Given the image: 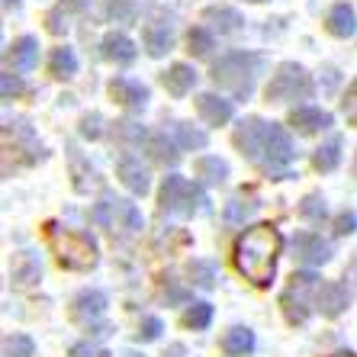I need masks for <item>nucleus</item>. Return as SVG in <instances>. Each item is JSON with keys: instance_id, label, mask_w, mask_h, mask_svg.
Returning a JSON list of instances; mask_svg holds the SVG:
<instances>
[{"instance_id": "f257e3e1", "label": "nucleus", "mask_w": 357, "mask_h": 357, "mask_svg": "<svg viewBox=\"0 0 357 357\" xmlns=\"http://www.w3.org/2000/svg\"><path fill=\"white\" fill-rule=\"evenodd\" d=\"M277 255H280V232L274 225H255L235 241V267L255 287H267L274 280Z\"/></svg>"}, {"instance_id": "f03ea898", "label": "nucleus", "mask_w": 357, "mask_h": 357, "mask_svg": "<svg viewBox=\"0 0 357 357\" xmlns=\"http://www.w3.org/2000/svg\"><path fill=\"white\" fill-rule=\"evenodd\" d=\"M255 71H258V59L248 52H229L213 65V81L225 91H232L235 97H248L255 87Z\"/></svg>"}, {"instance_id": "7ed1b4c3", "label": "nucleus", "mask_w": 357, "mask_h": 357, "mask_svg": "<svg viewBox=\"0 0 357 357\" xmlns=\"http://www.w3.org/2000/svg\"><path fill=\"white\" fill-rule=\"evenodd\" d=\"M319 277L312 271H303V274H293L290 287L283 290L280 296V306H283V316L290 325H303L309 316H312V309H316V296H319Z\"/></svg>"}, {"instance_id": "20e7f679", "label": "nucleus", "mask_w": 357, "mask_h": 357, "mask_svg": "<svg viewBox=\"0 0 357 357\" xmlns=\"http://www.w3.org/2000/svg\"><path fill=\"white\" fill-rule=\"evenodd\" d=\"M52 245L59 251V261L71 271H91L97 264V241L84 232H71V229H55L52 232Z\"/></svg>"}, {"instance_id": "39448f33", "label": "nucleus", "mask_w": 357, "mask_h": 357, "mask_svg": "<svg viewBox=\"0 0 357 357\" xmlns=\"http://www.w3.org/2000/svg\"><path fill=\"white\" fill-rule=\"evenodd\" d=\"M158 203L165 213H174V216H193L197 209H203V193L193 187L190 181H183L181 174H171L165 177L161 183V193H158Z\"/></svg>"}, {"instance_id": "423d86ee", "label": "nucleus", "mask_w": 357, "mask_h": 357, "mask_svg": "<svg viewBox=\"0 0 357 357\" xmlns=\"http://www.w3.org/2000/svg\"><path fill=\"white\" fill-rule=\"evenodd\" d=\"M93 222L109 229V232H126L132 235L142 229V213L135 209V203L129 199H113V197H103L93 206Z\"/></svg>"}, {"instance_id": "0eeeda50", "label": "nucleus", "mask_w": 357, "mask_h": 357, "mask_svg": "<svg viewBox=\"0 0 357 357\" xmlns=\"http://www.w3.org/2000/svg\"><path fill=\"white\" fill-rule=\"evenodd\" d=\"M312 93V84H309L306 71L299 65H280L277 75L267 84V97L271 100H306Z\"/></svg>"}, {"instance_id": "6e6552de", "label": "nucleus", "mask_w": 357, "mask_h": 357, "mask_svg": "<svg viewBox=\"0 0 357 357\" xmlns=\"http://www.w3.org/2000/svg\"><path fill=\"white\" fill-rule=\"evenodd\" d=\"M293 258L303 261L306 267H319L332 261V245L316 232H299L293 238Z\"/></svg>"}, {"instance_id": "1a4fd4ad", "label": "nucleus", "mask_w": 357, "mask_h": 357, "mask_svg": "<svg viewBox=\"0 0 357 357\" xmlns=\"http://www.w3.org/2000/svg\"><path fill=\"white\" fill-rule=\"evenodd\" d=\"M264 142H267V123L261 119H245L235 132V145L248 161H264Z\"/></svg>"}, {"instance_id": "9d476101", "label": "nucleus", "mask_w": 357, "mask_h": 357, "mask_svg": "<svg viewBox=\"0 0 357 357\" xmlns=\"http://www.w3.org/2000/svg\"><path fill=\"white\" fill-rule=\"evenodd\" d=\"M293 161V142L290 135L283 132L280 126L267 123V142H264V165L271 167V171H277V167L290 165Z\"/></svg>"}, {"instance_id": "9b49d317", "label": "nucleus", "mask_w": 357, "mask_h": 357, "mask_svg": "<svg viewBox=\"0 0 357 357\" xmlns=\"http://www.w3.org/2000/svg\"><path fill=\"white\" fill-rule=\"evenodd\" d=\"M116 174H119V181H123L132 193H149L151 174H149V167L142 165V158H135V155H126V158H119Z\"/></svg>"}, {"instance_id": "f8f14e48", "label": "nucleus", "mask_w": 357, "mask_h": 357, "mask_svg": "<svg viewBox=\"0 0 357 357\" xmlns=\"http://www.w3.org/2000/svg\"><path fill=\"white\" fill-rule=\"evenodd\" d=\"M316 309L328 319L341 316V312L348 309V290H344L341 283H322V287H319V296H316Z\"/></svg>"}, {"instance_id": "ddd939ff", "label": "nucleus", "mask_w": 357, "mask_h": 357, "mask_svg": "<svg viewBox=\"0 0 357 357\" xmlns=\"http://www.w3.org/2000/svg\"><path fill=\"white\" fill-rule=\"evenodd\" d=\"M107 312V296L100 290H81L75 296V319L77 322H97L100 316Z\"/></svg>"}, {"instance_id": "4468645a", "label": "nucleus", "mask_w": 357, "mask_h": 357, "mask_svg": "<svg viewBox=\"0 0 357 357\" xmlns=\"http://www.w3.org/2000/svg\"><path fill=\"white\" fill-rule=\"evenodd\" d=\"M10 277L17 287H36L42 277V264L36 258L33 251H20L17 258H13V267H10Z\"/></svg>"}, {"instance_id": "2eb2a0df", "label": "nucleus", "mask_w": 357, "mask_h": 357, "mask_svg": "<svg viewBox=\"0 0 357 357\" xmlns=\"http://www.w3.org/2000/svg\"><path fill=\"white\" fill-rule=\"evenodd\" d=\"M197 113L206 119L209 126H222L232 119V103L216 97V93H203V97L197 100Z\"/></svg>"}, {"instance_id": "dca6fc26", "label": "nucleus", "mask_w": 357, "mask_h": 357, "mask_svg": "<svg viewBox=\"0 0 357 357\" xmlns=\"http://www.w3.org/2000/svg\"><path fill=\"white\" fill-rule=\"evenodd\" d=\"M109 91H113V97L129 109H142L145 100H149V91H145L139 81H132V77H116V81L109 84Z\"/></svg>"}, {"instance_id": "f3484780", "label": "nucleus", "mask_w": 357, "mask_h": 357, "mask_svg": "<svg viewBox=\"0 0 357 357\" xmlns=\"http://www.w3.org/2000/svg\"><path fill=\"white\" fill-rule=\"evenodd\" d=\"M290 123L296 126L303 135H312V132H319V129H328V126H332V116L319 107H299V109H293Z\"/></svg>"}, {"instance_id": "a211bd4d", "label": "nucleus", "mask_w": 357, "mask_h": 357, "mask_svg": "<svg viewBox=\"0 0 357 357\" xmlns=\"http://www.w3.org/2000/svg\"><path fill=\"white\" fill-rule=\"evenodd\" d=\"M258 197H255V193H238V197H232L229 199V203H225V222L229 225H241L245 222V219H251L255 216V213H258Z\"/></svg>"}, {"instance_id": "6ab92c4d", "label": "nucleus", "mask_w": 357, "mask_h": 357, "mask_svg": "<svg viewBox=\"0 0 357 357\" xmlns=\"http://www.w3.org/2000/svg\"><path fill=\"white\" fill-rule=\"evenodd\" d=\"M251 348H255V332L245 328V325H232L222 335V351L229 357H245V354H251Z\"/></svg>"}, {"instance_id": "aec40b11", "label": "nucleus", "mask_w": 357, "mask_h": 357, "mask_svg": "<svg viewBox=\"0 0 357 357\" xmlns=\"http://www.w3.org/2000/svg\"><path fill=\"white\" fill-rule=\"evenodd\" d=\"M171 42H174V29H171V23H149L145 26V49H149V55H165L167 49H171Z\"/></svg>"}, {"instance_id": "412c9836", "label": "nucleus", "mask_w": 357, "mask_h": 357, "mask_svg": "<svg viewBox=\"0 0 357 357\" xmlns=\"http://www.w3.org/2000/svg\"><path fill=\"white\" fill-rule=\"evenodd\" d=\"M354 10L348 7V3H335L332 13H328V33L332 36H341V39H348V36H354Z\"/></svg>"}, {"instance_id": "4be33fe9", "label": "nucleus", "mask_w": 357, "mask_h": 357, "mask_svg": "<svg viewBox=\"0 0 357 357\" xmlns=\"http://www.w3.org/2000/svg\"><path fill=\"white\" fill-rule=\"evenodd\" d=\"M10 59H13V68H20V71H29V68L36 65V59H39V42H36L33 36H23V39H17V42H13Z\"/></svg>"}, {"instance_id": "5701e85b", "label": "nucleus", "mask_w": 357, "mask_h": 357, "mask_svg": "<svg viewBox=\"0 0 357 357\" xmlns=\"http://www.w3.org/2000/svg\"><path fill=\"white\" fill-rule=\"evenodd\" d=\"M103 55H107L109 61H132L135 45H132V39H126L123 33H109L107 39H103Z\"/></svg>"}, {"instance_id": "b1692460", "label": "nucleus", "mask_w": 357, "mask_h": 357, "mask_svg": "<svg viewBox=\"0 0 357 357\" xmlns=\"http://www.w3.org/2000/svg\"><path fill=\"white\" fill-rule=\"evenodd\" d=\"M193 84H197V71H193L190 65H174V68H171V71L165 75V87L174 93V97L187 93Z\"/></svg>"}, {"instance_id": "393cba45", "label": "nucleus", "mask_w": 357, "mask_h": 357, "mask_svg": "<svg viewBox=\"0 0 357 357\" xmlns=\"http://www.w3.org/2000/svg\"><path fill=\"white\" fill-rule=\"evenodd\" d=\"M193 167H197V174L206 183H222L225 177H229V165H225L219 155H203V158H197Z\"/></svg>"}, {"instance_id": "a878e982", "label": "nucleus", "mask_w": 357, "mask_h": 357, "mask_svg": "<svg viewBox=\"0 0 357 357\" xmlns=\"http://www.w3.org/2000/svg\"><path fill=\"white\" fill-rule=\"evenodd\" d=\"M206 23H209V29L213 33H235L241 26V17L235 13V10H229V7H213V10H206Z\"/></svg>"}, {"instance_id": "bb28decb", "label": "nucleus", "mask_w": 357, "mask_h": 357, "mask_svg": "<svg viewBox=\"0 0 357 357\" xmlns=\"http://www.w3.org/2000/svg\"><path fill=\"white\" fill-rule=\"evenodd\" d=\"M171 132H174L177 149H183V151H193V149H203V145H206V132H203V129H193V126H187V123H174Z\"/></svg>"}, {"instance_id": "cd10ccee", "label": "nucleus", "mask_w": 357, "mask_h": 357, "mask_svg": "<svg viewBox=\"0 0 357 357\" xmlns=\"http://www.w3.org/2000/svg\"><path fill=\"white\" fill-rule=\"evenodd\" d=\"M187 274H190L193 287H199V290H213V287H216V280H219L216 264H213V261H199V258L190 261Z\"/></svg>"}, {"instance_id": "c85d7f7f", "label": "nucleus", "mask_w": 357, "mask_h": 357, "mask_svg": "<svg viewBox=\"0 0 357 357\" xmlns=\"http://www.w3.org/2000/svg\"><path fill=\"white\" fill-rule=\"evenodd\" d=\"M209 322H213V306H209V303H193V306L183 312V325L193 328V332L209 328Z\"/></svg>"}, {"instance_id": "c756f323", "label": "nucleus", "mask_w": 357, "mask_h": 357, "mask_svg": "<svg viewBox=\"0 0 357 357\" xmlns=\"http://www.w3.org/2000/svg\"><path fill=\"white\" fill-rule=\"evenodd\" d=\"M341 161V142L332 139V142H325L322 149L316 151V167L319 171H335Z\"/></svg>"}, {"instance_id": "7c9ffc66", "label": "nucleus", "mask_w": 357, "mask_h": 357, "mask_svg": "<svg viewBox=\"0 0 357 357\" xmlns=\"http://www.w3.org/2000/svg\"><path fill=\"white\" fill-rule=\"evenodd\" d=\"M3 354L7 357H33L36 344H33L29 335H7V341H3Z\"/></svg>"}, {"instance_id": "2f4dec72", "label": "nucleus", "mask_w": 357, "mask_h": 357, "mask_svg": "<svg viewBox=\"0 0 357 357\" xmlns=\"http://www.w3.org/2000/svg\"><path fill=\"white\" fill-rule=\"evenodd\" d=\"M77 71V59L71 49H59L55 55H52V75L59 77H71Z\"/></svg>"}, {"instance_id": "473e14b6", "label": "nucleus", "mask_w": 357, "mask_h": 357, "mask_svg": "<svg viewBox=\"0 0 357 357\" xmlns=\"http://www.w3.org/2000/svg\"><path fill=\"white\" fill-rule=\"evenodd\" d=\"M161 332H165L161 319L149 316V319H142V325H139V332H135V338H139V341H158Z\"/></svg>"}, {"instance_id": "72a5a7b5", "label": "nucleus", "mask_w": 357, "mask_h": 357, "mask_svg": "<svg viewBox=\"0 0 357 357\" xmlns=\"http://www.w3.org/2000/svg\"><path fill=\"white\" fill-rule=\"evenodd\" d=\"M151 149H155V158L165 161V165H174V161H177V151H174L177 145H174V142H167L165 135H158V139L151 142Z\"/></svg>"}, {"instance_id": "f704fd0d", "label": "nucleus", "mask_w": 357, "mask_h": 357, "mask_svg": "<svg viewBox=\"0 0 357 357\" xmlns=\"http://www.w3.org/2000/svg\"><path fill=\"white\" fill-rule=\"evenodd\" d=\"M190 49L197 52V55H206V52L213 49V33H209V29H193L190 33Z\"/></svg>"}, {"instance_id": "c9c22d12", "label": "nucleus", "mask_w": 357, "mask_h": 357, "mask_svg": "<svg viewBox=\"0 0 357 357\" xmlns=\"http://www.w3.org/2000/svg\"><path fill=\"white\" fill-rule=\"evenodd\" d=\"M299 213L306 219H325V199L322 197H306L303 199V206H299Z\"/></svg>"}, {"instance_id": "e433bc0d", "label": "nucleus", "mask_w": 357, "mask_h": 357, "mask_svg": "<svg viewBox=\"0 0 357 357\" xmlns=\"http://www.w3.org/2000/svg\"><path fill=\"white\" fill-rule=\"evenodd\" d=\"M119 139H126L129 145H142L145 142V129L135 123H119Z\"/></svg>"}, {"instance_id": "4c0bfd02", "label": "nucleus", "mask_w": 357, "mask_h": 357, "mask_svg": "<svg viewBox=\"0 0 357 357\" xmlns=\"http://www.w3.org/2000/svg\"><path fill=\"white\" fill-rule=\"evenodd\" d=\"M344 116H348V123H354V126H357V81L351 84L348 100H344Z\"/></svg>"}, {"instance_id": "58836bf2", "label": "nucleus", "mask_w": 357, "mask_h": 357, "mask_svg": "<svg viewBox=\"0 0 357 357\" xmlns=\"http://www.w3.org/2000/svg\"><path fill=\"white\" fill-rule=\"evenodd\" d=\"M109 17L113 20H129L132 17V7L126 0H109Z\"/></svg>"}, {"instance_id": "ea45409f", "label": "nucleus", "mask_w": 357, "mask_h": 357, "mask_svg": "<svg viewBox=\"0 0 357 357\" xmlns=\"http://www.w3.org/2000/svg\"><path fill=\"white\" fill-rule=\"evenodd\" d=\"M20 91H23V81H20V77H13V75H10V71H7V75H3V97H13V93H20Z\"/></svg>"}, {"instance_id": "a19ab883", "label": "nucleus", "mask_w": 357, "mask_h": 357, "mask_svg": "<svg viewBox=\"0 0 357 357\" xmlns=\"http://www.w3.org/2000/svg\"><path fill=\"white\" fill-rule=\"evenodd\" d=\"M354 225H357L354 213H344V216L338 219V232H341V235H344V232H354Z\"/></svg>"}, {"instance_id": "79ce46f5", "label": "nucleus", "mask_w": 357, "mask_h": 357, "mask_svg": "<svg viewBox=\"0 0 357 357\" xmlns=\"http://www.w3.org/2000/svg\"><path fill=\"white\" fill-rule=\"evenodd\" d=\"M97 123H100V119H97V116H93V119H91V116H87V119H84V126H81V132H84V135H91V139H93V135H100Z\"/></svg>"}, {"instance_id": "37998d69", "label": "nucleus", "mask_w": 357, "mask_h": 357, "mask_svg": "<svg viewBox=\"0 0 357 357\" xmlns=\"http://www.w3.org/2000/svg\"><path fill=\"white\" fill-rule=\"evenodd\" d=\"M165 357H183V344H171V354Z\"/></svg>"}, {"instance_id": "c03bdc74", "label": "nucleus", "mask_w": 357, "mask_h": 357, "mask_svg": "<svg viewBox=\"0 0 357 357\" xmlns=\"http://www.w3.org/2000/svg\"><path fill=\"white\" fill-rule=\"evenodd\" d=\"M3 3H7V7H10V3H13V7H17V0H3Z\"/></svg>"}, {"instance_id": "a18cd8bd", "label": "nucleus", "mask_w": 357, "mask_h": 357, "mask_svg": "<svg viewBox=\"0 0 357 357\" xmlns=\"http://www.w3.org/2000/svg\"><path fill=\"white\" fill-rule=\"evenodd\" d=\"M335 357H354V354H335Z\"/></svg>"}, {"instance_id": "49530a36", "label": "nucleus", "mask_w": 357, "mask_h": 357, "mask_svg": "<svg viewBox=\"0 0 357 357\" xmlns=\"http://www.w3.org/2000/svg\"><path fill=\"white\" fill-rule=\"evenodd\" d=\"M255 3H258V0H255Z\"/></svg>"}]
</instances>
